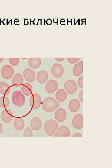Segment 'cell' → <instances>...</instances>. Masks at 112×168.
<instances>
[{
  "label": "cell",
  "mask_w": 112,
  "mask_h": 168,
  "mask_svg": "<svg viewBox=\"0 0 112 168\" xmlns=\"http://www.w3.org/2000/svg\"><path fill=\"white\" fill-rule=\"evenodd\" d=\"M60 106V104L53 97H49L45 99L42 104L43 110L47 112H52Z\"/></svg>",
  "instance_id": "cell-1"
},
{
  "label": "cell",
  "mask_w": 112,
  "mask_h": 168,
  "mask_svg": "<svg viewBox=\"0 0 112 168\" xmlns=\"http://www.w3.org/2000/svg\"><path fill=\"white\" fill-rule=\"evenodd\" d=\"M58 127V123L55 120L50 119L48 120L44 125V130L49 136L54 135Z\"/></svg>",
  "instance_id": "cell-2"
},
{
  "label": "cell",
  "mask_w": 112,
  "mask_h": 168,
  "mask_svg": "<svg viewBox=\"0 0 112 168\" xmlns=\"http://www.w3.org/2000/svg\"><path fill=\"white\" fill-rule=\"evenodd\" d=\"M25 98L24 95L19 91H14L12 95V101L16 106L21 107L25 102Z\"/></svg>",
  "instance_id": "cell-3"
},
{
  "label": "cell",
  "mask_w": 112,
  "mask_h": 168,
  "mask_svg": "<svg viewBox=\"0 0 112 168\" xmlns=\"http://www.w3.org/2000/svg\"><path fill=\"white\" fill-rule=\"evenodd\" d=\"M14 73V70L13 67L9 65H4L1 70V75L5 79H10L13 77Z\"/></svg>",
  "instance_id": "cell-4"
},
{
  "label": "cell",
  "mask_w": 112,
  "mask_h": 168,
  "mask_svg": "<svg viewBox=\"0 0 112 168\" xmlns=\"http://www.w3.org/2000/svg\"><path fill=\"white\" fill-rule=\"evenodd\" d=\"M41 103V98L39 94H34L31 97L29 104L32 108L35 109H38L40 107Z\"/></svg>",
  "instance_id": "cell-5"
},
{
  "label": "cell",
  "mask_w": 112,
  "mask_h": 168,
  "mask_svg": "<svg viewBox=\"0 0 112 168\" xmlns=\"http://www.w3.org/2000/svg\"><path fill=\"white\" fill-rule=\"evenodd\" d=\"M52 75L55 77L59 78L63 75L64 69L63 66L59 63H56L52 66L51 69Z\"/></svg>",
  "instance_id": "cell-6"
},
{
  "label": "cell",
  "mask_w": 112,
  "mask_h": 168,
  "mask_svg": "<svg viewBox=\"0 0 112 168\" xmlns=\"http://www.w3.org/2000/svg\"><path fill=\"white\" fill-rule=\"evenodd\" d=\"M64 87L67 91L70 94L74 93L77 89V84L72 80H67L64 84Z\"/></svg>",
  "instance_id": "cell-7"
},
{
  "label": "cell",
  "mask_w": 112,
  "mask_h": 168,
  "mask_svg": "<svg viewBox=\"0 0 112 168\" xmlns=\"http://www.w3.org/2000/svg\"><path fill=\"white\" fill-rule=\"evenodd\" d=\"M72 124L73 127L77 130H80L83 127V116L80 114L75 115L73 118Z\"/></svg>",
  "instance_id": "cell-8"
},
{
  "label": "cell",
  "mask_w": 112,
  "mask_h": 168,
  "mask_svg": "<svg viewBox=\"0 0 112 168\" xmlns=\"http://www.w3.org/2000/svg\"><path fill=\"white\" fill-rule=\"evenodd\" d=\"M66 117V112L63 108H58L55 112V118L58 122H62L64 121L65 120Z\"/></svg>",
  "instance_id": "cell-9"
},
{
  "label": "cell",
  "mask_w": 112,
  "mask_h": 168,
  "mask_svg": "<svg viewBox=\"0 0 112 168\" xmlns=\"http://www.w3.org/2000/svg\"><path fill=\"white\" fill-rule=\"evenodd\" d=\"M58 87V84L57 81L54 80H50L47 83L45 88L48 93L52 94L55 92Z\"/></svg>",
  "instance_id": "cell-10"
},
{
  "label": "cell",
  "mask_w": 112,
  "mask_h": 168,
  "mask_svg": "<svg viewBox=\"0 0 112 168\" xmlns=\"http://www.w3.org/2000/svg\"><path fill=\"white\" fill-rule=\"evenodd\" d=\"M23 74L25 80L28 82H32L35 80V74L31 69H26L24 70Z\"/></svg>",
  "instance_id": "cell-11"
},
{
  "label": "cell",
  "mask_w": 112,
  "mask_h": 168,
  "mask_svg": "<svg viewBox=\"0 0 112 168\" xmlns=\"http://www.w3.org/2000/svg\"><path fill=\"white\" fill-rule=\"evenodd\" d=\"M1 118L2 120L5 123L10 122L13 118L12 112L9 109L4 110L2 112Z\"/></svg>",
  "instance_id": "cell-12"
},
{
  "label": "cell",
  "mask_w": 112,
  "mask_h": 168,
  "mask_svg": "<svg viewBox=\"0 0 112 168\" xmlns=\"http://www.w3.org/2000/svg\"><path fill=\"white\" fill-rule=\"evenodd\" d=\"M70 132L68 128L65 126H63L59 128L56 133L54 137H69Z\"/></svg>",
  "instance_id": "cell-13"
},
{
  "label": "cell",
  "mask_w": 112,
  "mask_h": 168,
  "mask_svg": "<svg viewBox=\"0 0 112 168\" xmlns=\"http://www.w3.org/2000/svg\"><path fill=\"white\" fill-rule=\"evenodd\" d=\"M48 75L47 71L44 70L39 71L37 75L38 82L41 84L45 83L48 79Z\"/></svg>",
  "instance_id": "cell-14"
},
{
  "label": "cell",
  "mask_w": 112,
  "mask_h": 168,
  "mask_svg": "<svg viewBox=\"0 0 112 168\" xmlns=\"http://www.w3.org/2000/svg\"><path fill=\"white\" fill-rule=\"evenodd\" d=\"M42 126V122L38 117L33 118L30 122V127L33 130L37 131L39 130Z\"/></svg>",
  "instance_id": "cell-15"
},
{
  "label": "cell",
  "mask_w": 112,
  "mask_h": 168,
  "mask_svg": "<svg viewBox=\"0 0 112 168\" xmlns=\"http://www.w3.org/2000/svg\"><path fill=\"white\" fill-rule=\"evenodd\" d=\"M81 104L79 100L75 99L71 100L69 103V107L72 113H75L79 110Z\"/></svg>",
  "instance_id": "cell-16"
},
{
  "label": "cell",
  "mask_w": 112,
  "mask_h": 168,
  "mask_svg": "<svg viewBox=\"0 0 112 168\" xmlns=\"http://www.w3.org/2000/svg\"><path fill=\"white\" fill-rule=\"evenodd\" d=\"M73 72L74 76H79L83 72V61H81L76 64L74 67Z\"/></svg>",
  "instance_id": "cell-17"
},
{
  "label": "cell",
  "mask_w": 112,
  "mask_h": 168,
  "mask_svg": "<svg viewBox=\"0 0 112 168\" xmlns=\"http://www.w3.org/2000/svg\"><path fill=\"white\" fill-rule=\"evenodd\" d=\"M41 64L40 58H31L28 61V64L31 68L37 69L40 66Z\"/></svg>",
  "instance_id": "cell-18"
},
{
  "label": "cell",
  "mask_w": 112,
  "mask_h": 168,
  "mask_svg": "<svg viewBox=\"0 0 112 168\" xmlns=\"http://www.w3.org/2000/svg\"><path fill=\"white\" fill-rule=\"evenodd\" d=\"M24 81L23 77L20 73H17L14 76L12 80V84L15 87L20 86Z\"/></svg>",
  "instance_id": "cell-19"
},
{
  "label": "cell",
  "mask_w": 112,
  "mask_h": 168,
  "mask_svg": "<svg viewBox=\"0 0 112 168\" xmlns=\"http://www.w3.org/2000/svg\"><path fill=\"white\" fill-rule=\"evenodd\" d=\"M55 97L58 101L63 102L67 98V93L63 89H59L56 93Z\"/></svg>",
  "instance_id": "cell-20"
},
{
  "label": "cell",
  "mask_w": 112,
  "mask_h": 168,
  "mask_svg": "<svg viewBox=\"0 0 112 168\" xmlns=\"http://www.w3.org/2000/svg\"><path fill=\"white\" fill-rule=\"evenodd\" d=\"M21 90L22 93L25 95L29 96L32 93V87L30 83H26L22 85Z\"/></svg>",
  "instance_id": "cell-21"
},
{
  "label": "cell",
  "mask_w": 112,
  "mask_h": 168,
  "mask_svg": "<svg viewBox=\"0 0 112 168\" xmlns=\"http://www.w3.org/2000/svg\"><path fill=\"white\" fill-rule=\"evenodd\" d=\"M14 125L15 128L17 130L21 131L24 128L25 123L24 120L21 118H16L14 121Z\"/></svg>",
  "instance_id": "cell-22"
},
{
  "label": "cell",
  "mask_w": 112,
  "mask_h": 168,
  "mask_svg": "<svg viewBox=\"0 0 112 168\" xmlns=\"http://www.w3.org/2000/svg\"><path fill=\"white\" fill-rule=\"evenodd\" d=\"M9 85L7 83L2 81L0 82V93L4 95H7L10 92Z\"/></svg>",
  "instance_id": "cell-23"
},
{
  "label": "cell",
  "mask_w": 112,
  "mask_h": 168,
  "mask_svg": "<svg viewBox=\"0 0 112 168\" xmlns=\"http://www.w3.org/2000/svg\"><path fill=\"white\" fill-rule=\"evenodd\" d=\"M10 101L8 98L5 96L0 97V107L5 109L9 106Z\"/></svg>",
  "instance_id": "cell-24"
},
{
  "label": "cell",
  "mask_w": 112,
  "mask_h": 168,
  "mask_svg": "<svg viewBox=\"0 0 112 168\" xmlns=\"http://www.w3.org/2000/svg\"><path fill=\"white\" fill-rule=\"evenodd\" d=\"M9 61L11 65L16 66L19 63V59L18 58H9Z\"/></svg>",
  "instance_id": "cell-25"
},
{
  "label": "cell",
  "mask_w": 112,
  "mask_h": 168,
  "mask_svg": "<svg viewBox=\"0 0 112 168\" xmlns=\"http://www.w3.org/2000/svg\"><path fill=\"white\" fill-rule=\"evenodd\" d=\"M33 134L31 129L29 127H28L25 130L23 136L25 137H33Z\"/></svg>",
  "instance_id": "cell-26"
},
{
  "label": "cell",
  "mask_w": 112,
  "mask_h": 168,
  "mask_svg": "<svg viewBox=\"0 0 112 168\" xmlns=\"http://www.w3.org/2000/svg\"><path fill=\"white\" fill-rule=\"evenodd\" d=\"M80 58H67V60L71 64H74L79 61Z\"/></svg>",
  "instance_id": "cell-27"
},
{
  "label": "cell",
  "mask_w": 112,
  "mask_h": 168,
  "mask_svg": "<svg viewBox=\"0 0 112 168\" xmlns=\"http://www.w3.org/2000/svg\"><path fill=\"white\" fill-rule=\"evenodd\" d=\"M78 84L80 88H83V76H81L78 80Z\"/></svg>",
  "instance_id": "cell-28"
},
{
  "label": "cell",
  "mask_w": 112,
  "mask_h": 168,
  "mask_svg": "<svg viewBox=\"0 0 112 168\" xmlns=\"http://www.w3.org/2000/svg\"><path fill=\"white\" fill-rule=\"evenodd\" d=\"M79 98L82 102H83V91H81L79 94Z\"/></svg>",
  "instance_id": "cell-29"
},
{
  "label": "cell",
  "mask_w": 112,
  "mask_h": 168,
  "mask_svg": "<svg viewBox=\"0 0 112 168\" xmlns=\"http://www.w3.org/2000/svg\"><path fill=\"white\" fill-rule=\"evenodd\" d=\"M65 59L64 58H55V59L56 61H57L58 62H61L63 61L64 59Z\"/></svg>",
  "instance_id": "cell-30"
},
{
  "label": "cell",
  "mask_w": 112,
  "mask_h": 168,
  "mask_svg": "<svg viewBox=\"0 0 112 168\" xmlns=\"http://www.w3.org/2000/svg\"><path fill=\"white\" fill-rule=\"evenodd\" d=\"M3 130V127L2 123L0 122V134L2 132Z\"/></svg>",
  "instance_id": "cell-31"
},
{
  "label": "cell",
  "mask_w": 112,
  "mask_h": 168,
  "mask_svg": "<svg viewBox=\"0 0 112 168\" xmlns=\"http://www.w3.org/2000/svg\"><path fill=\"white\" fill-rule=\"evenodd\" d=\"M72 137H82V135H81V134L79 133H75L72 136Z\"/></svg>",
  "instance_id": "cell-32"
},
{
  "label": "cell",
  "mask_w": 112,
  "mask_h": 168,
  "mask_svg": "<svg viewBox=\"0 0 112 168\" xmlns=\"http://www.w3.org/2000/svg\"><path fill=\"white\" fill-rule=\"evenodd\" d=\"M4 58H0V63H1L4 60Z\"/></svg>",
  "instance_id": "cell-33"
},
{
  "label": "cell",
  "mask_w": 112,
  "mask_h": 168,
  "mask_svg": "<svg viewBox=\"0 0 112 168\" xmlns=\"http://www.w3.org/2000/svg\"><path fill=\"white\" fill-rule=\"evenodd\" d=\"M21 58L22 59H28V58Z\"/></svg>",
  "instance_id": "cell-34"
}]
</instances>
